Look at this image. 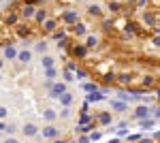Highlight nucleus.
<instances>
[{"label":"nucleus","mask_w":160,"mask_h":143,"mask_svg":"<svg viewBox=\"0 0 160 143\" xmlns=\"http://www.w3.org/2000/svg\"><path fill=\"white\" fill-rule=\"evenodd\" d=\"M43 135H45V137H56V135H58V130H56L53 126H47V128L43 130Z\"/></svg>","instance_id":"nucleus-1"},{"label":"nucleus","mask_w":160,"mask_h":143,"mask_svg":"<svg viewBox=\"0 0 160 143\" xmlns=\"http://www.w3.org/2000/svg\"><path fill=\"white\" fill-rule=\"evenodd\" d=\"M24 132L28 135V137H30V135H34V132H37V128H34L32 124H28V126H24Z\"/></svg>","instance_id":"nucleus-2"},{"label":"nucleus","mask_w":160,"mask_h":143,"mask_svg":"<svg viewBox=\"0 0 160 143\" xmlns=\"http://www.w3.org/2000/svg\"><path fill=\"white\" fill-rule=\"evenodd\" d=\"M145 113H148V109H145V107H139V109H137V115H139V118H143Z\"/></svg>","instance_id":"nucleus-3"},{"label":"nucleus","mask_w":160,"mask_h":143,"mask_svg":"<svg viewBox=\"0 0 160 143\" xmlns=\"http://www.w3.org/2000/svg\"><path fill=\"white\" fill-rule=\"evenodd\" d=\"M45 118H47V120H53V118H56V113H53V111H45Z\"/></svg>","instance_id":"nucleus-4"},{"label":"nucleus","mask_w":160,"mask_h":143,"mask_svg":"<svg viewBox=\"0 0 160 143\" xmlns=\"http://www.w3.org/2000/svg\"><path fill=\"white\" fill-rule=\"evenodd\" d=\"M24 15H26V17H28V15H32V9H30V7H26V9H24Z\"/></svg>","instance_id":"nucleus-5"},{"label":"nucleus","mask_w":160,"mask_h":143,"mask_svg":"<svg viewBox=\"0 0 160 143\" xmlns=\"http://www.w3.org/2000/svg\"><path fill=\"white\" fill-rule=\"evenodd\" d=\"M51 62H53L51 58H45V60H43V64H45V66H51Z\"/></svg>","instance_id":"nucleus-6"}]
</instances>
